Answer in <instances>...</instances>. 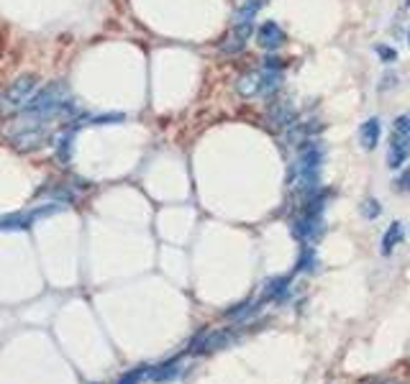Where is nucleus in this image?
I'll return each instance as SVG.
<instances>
[{
    "instance_id": "1",
    "label": "nucleus",
    "mask_w": 410,
    "mask_h": 384,
    "mask_svg": "<svg viewBox=\"0 0 410 384\" xmlns=\"http://www.w3.org/2000/svg\"><path fill=\"white\" fill-rule=\"evenodd\" d=\"M321 164H324V144L308 139L305 144H300L298 157L290 164V187L298 192L303 200L308 195H313L318 190V177H321Z\"/></svg>"
},
{
    "instance_id": "2",
    "label": "nucleus",
    "mask_w": 410,
    "mask_h": 384,
    "mask_svg": "<svg viewBox=\"0 0 410 384\" xmlns=\"http://www.w3.org/2000/svg\"><path fill=\"white\" fill-rule=\"evenodd\" d=\"M70 108V93L62 82H52L41 93H36L31 100L24 105V116L29 121H39V123H49L52 118H56L59 113Z\"/></svg>"
},
{
    "instance_id": "3",
    "label": "nucleus",
    "mask_w": 410,
    "mask_h": 384,
    "mask_svg": "<svg viewBox=\"0 0 410 384\" xmlns=\"http://www.w3.org/2000/svg\"><path fill=\"white\" fill-rule=\"evenodd\" d=\"M36 87H39V77L36 75H21L6 90V102H8L10 108H24L26 102L36 95Z\"/></svg>"
},
{
    "instance_id": "4",
    "label": "nucleus",
    "mask_w": 410,
    "mask_h": 384,
    "mask_svg": "<svg viewBox=\"0 0 410 384\" xmlns=\"http://www.w3.org/2000/svg\"><path fill=\"white\" fill-rule=\"evenodd\" d=\"M62 210V205H44V208H36L31 213H13V215H3L0 218V231H26L31 228V223L41 215H52V213Z\"/></svg>"
},
{
    "instance_id": "5",
    "label": "nucleus",
    "mask_w": 410,
    "mask_h": 384,
    "mask_svg": "<svg viewBox=\"0 0 410 384\" xmlns=\"http://www.w3.org/2000/svg\"><path fill=\"white\" fill-rule=\"evenodd\" d=\"M257 44L261 49H267V52H275V49H280L284 44V31L275 21H267V24H261L257 29Z\"/></svg>"
},
{
    "instance_id": "6",
    "label": "nucleus",
    "mask_w": 410,
    "mask_h": 384,
    "mask_svg": "<svg viewBox=\"0 0 410 384\" xmlns=\"http://www.w3.org/2000/svg\"><path fill=\"white\" fill-rule=\"evenodd\" d=\"M410 157V141L408 139H402L400 134L393 136V141H390V151H387V167L390 169H400Z\"/></svg>"
},
{
    "instance_id": "7",
    "label": "nucleus",
    "mask_w": 410,
    "mask_h": 384,
    "mask_svg": "<svg viewBox=\"0 0 410 384\" xmlns=\"http://www.w3.org/2000/svg\"><path fill=\"white\" fill-rule=\"evenodd\" d=\"M379 136H382V125H379L377 118H367L362 125H359V146L364 151H372L379 144Z\"/></svg>"
},
{
    "instance_id": "8",
    "label": "nucleus",
    "mask_w": 410,
    "mask_h": 384,
    "mask_svg": "<svg viewBox=\"0 0 410 384\" xmlns=\"http://www.w3.org/2000/svg\"><path fill=\"white\" fill-rule=\"evenodd\" d=\"M295 118H298V113H295V108H292L287 100L275 102V105L269 108V121H272V125H280V128H290V125L295 123Z\"/></svg>"
},
{
    "instance_id": "9",
    "label": "nucleus",
    "mask_w": 410,
    "mask_h": 384,
    "mask_svg": "<svg viewBox=\"0 0 410 384\" xmlns=\"http://www.w3.org/2000/svg\"><path fill=\"white\" fill-rule=\"evenodd\" d=\"M290 282L292 277H272L267 284H264V290H261V302H267V300H282L290 290Z\"/></svg>"
},
{
    "instance_id": "10",
    "label": "nucleus",
    "mask_w": 410,
    "mask_h": 384,
    "mask_svg": "<svg viewBox=\"0 0 410 384\" xmlns=\"http://www.w3.org/2000/svg\"><path fill=\"white\" fill-rule=\"evenodd\" d=\"M252 36V21H246V24H234V31H231L229 41L223 44V52H241L246 44V39Z\"/></svg>"
},
{
    "instance_id": "11",
    "label": "nucleus",
    "mask_w": 410,
    "mask_h": 384,
    "mask_svg": "<svg viewBox=\"0 0 410 384\" xmlns=\"http://www.w3.org/2000/svg\"><path fill=\"white\" fill-rule=\"evenodd\" d=\"M400 241H402V226L397 223V220H395V223H390L387 233L382 236V246H379V254H382V256H390V254H393V249Z\"/></svg>"
},
{
    "instance_id": "12",
    "label": "nucleus",
    "mask_w": 410,
    "mask_h": 384,
    "mask_svg": "<svg viewBox=\"0 0 410 384\" xmlns=\"http://www.w3.org/2000/svg\"><path fill=\"white\" fill-rule=\"evenodd\" d=\"M259 79H261L259 72H249L244 77H238L236 90L244 95V98H254V95H259Z\"/></svg>"
},
{
    "instance_id": "13",
    "label": "nucleus",
    "mask_w": 410,
    "mask_h": 384,
    "mask_svg": "<svg viewBox=\"0 0 410 384\" xmlns=\"http://www.w3.org/2000/svg\"><path fill=\"white\" fill-rule=\"evenodd\" d=\"M177 374H180V359L167 361V364H162V367L151 369L149 371V376L154 379V382H169V379H174Z\"/></svg>"
},
{
    "instance_id": "14",
    "label": "nucleus",
    "mask_w": 410,
    "mask_h": 384,
    "mask_svg": "<svg viewBox=\"0 0 410 384\" xmlns=\"http://www.w3.org/2000/svg\"><path fill=\"white\" fill-rule=\"evenodd\" d=\"M316 267V251H313V246H303V251H300L298 256V272H310V269Z\"/></svg>"
},
{
    "instance_id": "15",
    "label": "nucleus",
    "mask_w": 410,
    "mask_h": 384,
    "mask_svg": "<svg viewBox=\"0 0 410 384\" xmlns=\"http://www.w3.org/2000/svg\"><path fill=\"white\" fill-rule=\"evenodd\" d=\"M146 374H149V367H144V364H142V367H136V369H131V371H126V374L121 376L116 384H139Z\"/></svg>"
},
{
    "instance_id": "16",
    "label": "nucleus",
    "mask_w": 410,
    "mask_h": 384,
    "mask_svg": "<svg viewBox=\"0 0 410 384\" xmlns=\"http://www.w3.org/2000/svg\"><path fill=\"white\" fill-rule=\"evenodd\" d=\"M395 134H400L402 139H408L410 141V116L395 118Z\"/></svg>"
},
{
    "instance_id": "17",
    "label": "nucleus",
    "mask_w": 410,
    "mask_h": 384,
    "mask_svg": "<svg viewBox=\"0 0 410 384\" xmlns=\"http://www.w3.org/2000/svg\"><path fill=\"white\" fill-rule=\"evenodd\" d=\"M359 210H362L364 218H377L379 213H382V208H379V205H377V200H364L362 208H359Z\"/></svg>"
},
{
    "instance_id": "18",
    "label": "nucleus",
    "mask_w": 410,
    "mask_h": 384,
    "mask_svg": "<svg viewBox=\"0 0 410 384\" xmlns=\"http://www.w3.org/2000/svg\"><path fill=\"white\" fill-rule=\"evenodd\" d=\"M395 185V192H408L410 190V169H405V172H402V177H397V180L393 182Z\"/></svg>"
},
{
    "instance_id": "19",
    "label": "nucleus",
    "mask_w": 410,
    "mask_h": 384,
    "mask_svg": "<svg viewBox=\"0 0 410 384\" xmlns=\"http://www.w3.org/2000/svg\"><path fill=\"white\" fill-rule=\"evenodd\" d=\"M374 52H377L385 62H395L397 59V54H395V49H390V47H374Z\"/></svg>"
},
{
    "instance_id": "20",
    "label": "nucleus",
    "mask_w": 410,
    "mask_h": 384,
    "mask_svg": "<svg viewBox=\"0 0 410 384\" xmlns=\"http://www.w3.org/2000/svg\"><path fill=\"white\" fill-rule=\"evenodd\" d=\"M408 44H410V33H408Z\"/></svg>"
},
{
    "instance_id": "21",
    "label": "nucleus",
    "mask_w": 410,
    "mask_h": 384,
    "mask_svg": "<svg viewBox=\"0 0 410 384\" xmlns=\"http://www.w3.org/2000/svg\"><path fill=\"white\" fill-rule=\"evenodd\" d=\"M408 8H410V0H408Z\"/></svg>"
}]
</instances>
